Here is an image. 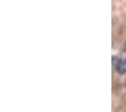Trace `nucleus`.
<instances>
[{
  "mask_svg": "<svg viewBox=\"0 0 126 112\" xmlns=\"http://www.w3.org/2000/svg\"><path fill=\"white\" fill-rule=\"evenodd\" d=\"M116 69H117V72L119 74H124L126 72V60H121L116 65Z\"/></svg>",
  "mask_w": 126,
  "mask_h": 112,
  "instance_id": "f257e3e1",
  "label": "nucleus"
},
{
  "mask_svg": "<svg viewBox=\"0 0 126 112\" xmlns=\"http://www.w3.org/2000/svg\"><path fill=\"white\" fill-rule=\"evenodd\" d=\"M124 48H125V51H126V43H125V45H124Z\"/></svg>",
  "mask_w": 126,
  "mask_h": 112,
  "instance_id": "f03ea898",
  "label": "nucleus"
}]
</instances>
